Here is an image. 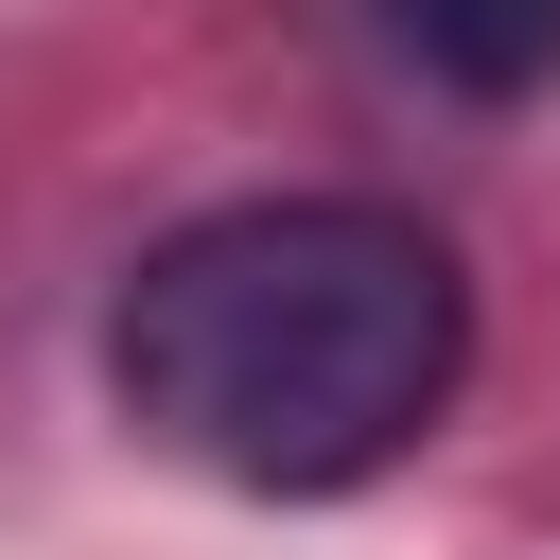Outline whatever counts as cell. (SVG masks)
Masks as SVG:
<instances>
[{
  "mask_svg": "<svg viewBox=\"0 0 560 560\" xmlns=\"http://www.w3.org/2000/svg\"><path fill=\"white\" fill-rule=\"evenodd\" d=\"M385 35H402L455 105H542V88H560V0H385Z\"/></svg>",
  "mask_w": 560,
  "mask_h": 560,
  "instance_id": "cell-2",
  "label": "cell"
},
{
  "mask_svg": "<svg viewBox=\"0 0 560 560\" xmlns=\"http://www.w3.org/2000/svg\"><path fill=\"white\" fill-rule=\"evenodd\" d=\"M455 368H472V280L385 192L192 210L175 245H140V280L105 315L122 420L245 508H315V490L402 472L455 420Z\"/></svg>",
  "mask_w": 560,
  "mask_h": 560,
  "instance_id": "cell-1",
  "label": "cell"
}]
</instances>
